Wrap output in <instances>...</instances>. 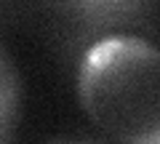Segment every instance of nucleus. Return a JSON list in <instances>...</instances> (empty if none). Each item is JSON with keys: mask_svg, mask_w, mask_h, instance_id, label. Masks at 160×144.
<instances>
[{"mask_svg": "<svg viewBox=\"0 0 160 144\" xmlns=\"http://www.w3.org/2000/svg\"><path fill=\"white\" fill-rule=\"evenodd\" d=\"M67 24L78 29V40L88 46L109 35H128V27L144 24L160 0H53Z\"/></svg>", "mask_w": 160, "mask_h": 144, "instance_id": "f03ea898", "label": "nucleus"}, {"mask_svg": "<svg viewBox=\"0 0 160 144\" xmlns=\"http://www.w3.org/2000/svg\"><path fill=\"white\" fill-rule=\"evenodd\" d=\"M22 110V80L16 64L0 46V144H11Z\"/></svg>", "mask_w": 160, "mask_h": 144, "instance_id": "7ed1b4c3", "label": "nucleus"}, {"mask_svg": "<svg viewBox=\"0 0 160 144\" xmlns=\"http://www.w3.org/2000/svg\"><path fill=\"white\" fill-rule=\"evenodd\" d=\"M78 96L118 144H160V48L139 35L91 43L80 56Z\"/></svg>", "mask_w": 160, "mask_h": 144, "instance_id": "f257e3e1", "label": "nucleus"}, {"mask_svg": "<svg viewBox=\"0 0 160 144\" xmlns=\"http://www.w3.org/2000/svg\"><path fill=\"white\" fill-rule=\"evenodd\" d=\"M48 144H107V142H99V139H83V136H72V139H53Z\"/></svg>", "mask_w": 160, "mask_h": 144, "instance_id": "20e7f679", "label": "nucleus"}]
</instances>
